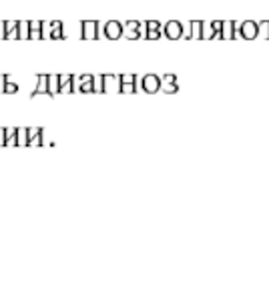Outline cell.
<instances>
[{
	"instance_id": "cell-1",
	"label": "cell",
	"mask_w": 269,
	"mask_h": 301,
	"mask_svg": "<svg viewBox=\"0 0 269 301\" xmlns=\"http://www.w3.org/2000/svg\"><path fill=\"white\" fill-rule=\"evenodd\" d=\"M96 28H98V22L96 20H82L80 22V37L82 38H96Z\"/></svg>"
},
{
	"instance_id": "cell-2",
	"label": "cell",
	"mask_w": 269,
	"mask_h": 301,
	"mask_svg": "<svg viewBox=\"0 0 269 301\" xmlns=\"http://www.w3.org/2000/svg\"><path fill=\"white\" fill-rule=\"evenodd\" d=\"M19 28H20L19 20H4V38H20Z\"/></svg>"
},
{
	"instance_id": "cell-3",
	"label": "cell",
	"mask_w": 269,
	"mask_h": 301,
	"mask_svg": "<svg viewBox=\"0 0 269 301\" xmlns=\"http://www.w3.org/2000/svg\"><path fill=\"white\" fill-rule=\"evenodd\" d=\"M46 26L50 28V32H48V38H57V40H60V38H64V32H62V22L60 20H53V22H46Z\"/></svg>"
},
{
	"instance_id": "cell-4",
	"label": "cell",
	"mask_w": 269,
	"mask_h": 301,
	"mask_svg": "<svg viewBox=\"0 0 269 301\" xmlns=\"http://www.w3.org/2000/svg\"><path fill=\"white\" fill-rule=\"evenodd\" d=\"M78 91L80 93H95V91H98L96 87H95V78L91 76V75H85V76H80L78 78Z\"/></svg>"
},
{
	"instance_id": "cell-5",
	"label": "cell",
	"mask_w": 269,
	"mask_h": 301,
	"mask_svg": "<svg viewBox=\"0 0 269 301\" xmlns=\"http://www.w3.org/2000/svg\"><path fill=\"white\" fill-rule=\"evenodd\" d=\"M28 38H32V40L42 38V22L40 20H30V35H28Z\"/></svg>"
},
{
	"instance_id": "cell-6",
	"label": "cell",
	"mask_w": 269,
	"mask_h": 301,
	"mask_svg": "<svg viewBox=\"0 0 269 301\" xmlns=\"http://www.w3.org/2000/svg\"><path fill=\"white\" fill-rule=\"evenodd\" d=\"M105 35H107V38H119L121 24L119 22H107L105 24Z\"/></svg>"
},
{
	"instance_id": "cell-7",
	"label": "cell",
	"mask_w": 269,
	"mask_h": 301,
	"mask_svg": "<svg viewBox=\"0 0 269 301\" xmlns=\"http://www.w3.org/2000/svg\"><path fill=\"white\" fill-rule=\"evenodd\" d=\"M48 80H50V76L48 75H40L38 76V87L32 91V96H37V94H42V93H46L48 94Z\"/></svg>"
},
{
	"instance_id": "cell-8",
	"label": "cell",
	"mask_w": 269,
	"mask_h": 301,
	"mask_svg": "<svg viewBox=\"0 0 269 301\" xmlns=\"http://www.w3.org/2000/svg\"><path fill=\"white\" fill-rule=\"evenodd\" d=\"M60 78V93H73V76H58Z\"/></svg>"
},
{
	"instance_id": "cell-9",
	"label": "cell",
	"mask_w": 269,
	"mask_h": 301,
	"mask_svg": "<svg viewBox=\"0 0 269 301\" xmlns=\"http://www.w3.org/2000/svg\"><path fill=\"white\" fill-rule=\"evenodd\" d=\"M16 145H26L28 147V131L26 129H16Z\"/></svg>"
},
{
	"instance_id": "cell-10",
	"label": "cell",
	"mask_w": 269,
	"mask_h": 301,
	"mask_svg": "<svg viewBox=\"0 0 269 301\" xmlns=\"http://www.w3.org/2000/svg\"><path fill=\"white\" fill-rule=\"evenodd\" d=\"M40 129H28V147L35 145V143H40Z\"/></svg>"
},
{
	"instance_id": "cell-11",
	"label": "cell",
	"mask_w": 269,
	"mask_h": 301,
	"mask_svg": "<svg viewBox=\"0 0 269 301\" xmlns=\"http://www.w3.org/2000/svg\"><path fill=\"white\" fill-rule=\"evenodd\" d=\"M19 35H20V38H28V35H30V20H22L20 22Z\"/></svg>"
},
{
	"instance_id": "cell-12",
	"label": "cell",
	"mask_w": 269,
	"mask_h": 301,
	"mask_svg": "<svg viewBox=\"0 0 269 301\" xmlns=\"http://www.w3.org/2000/svg\"><path fill=\"white\" fill-rule=\"evenodd\" d=\"M16 91H19V85H16V82H12L8 76H4V93L12 94V93H16Z\"/></svg>"
},
{
	"instance_id": "cell-13",
	"label": "cell",
	"mask_w": 269,
	"mask_h": 301,
	"mask_svg": "<svg viewBox=\"0 0 269 301\" xmlns=\"http://www.w3.org/2000/svg\"><path fill=\"white\" fill-rule=\"evenodd\" d=\"M6 139H8V131L6 129H0V147L6 145Z\"/></svg>"
},
{
	"instance_id": "cell-14",
	"label": "cell",
	"mask_w": 269,
	"mask_h": 301,
	"mask_svg": "<svg viewBox=\"0 0 269 301\" xmlns=\"http://www.w3.org/2000/svg\"><path fill=\"white\" fill-rule=\"evenodd\" d=\"M145 85H147L149 91H155V89H157V80H155V78H147V80H145Z\"/></svg>"
},
{
	"instance_id": "cell-15",
	"label": "cell",
	"mask_w": 269,
	"mask_h": 301,
	"mask_svg": "<svg viewBox=\"0 0 269 301\" xmlns=\"http://www.w3.org/2000/svg\"><path fill=\"white\" fill-rule=\"evenodd\" d=\"M123 80H125V82H131V76H123ZM123 91H131V85H125Z\"/></svg>"
}]
</instances>
